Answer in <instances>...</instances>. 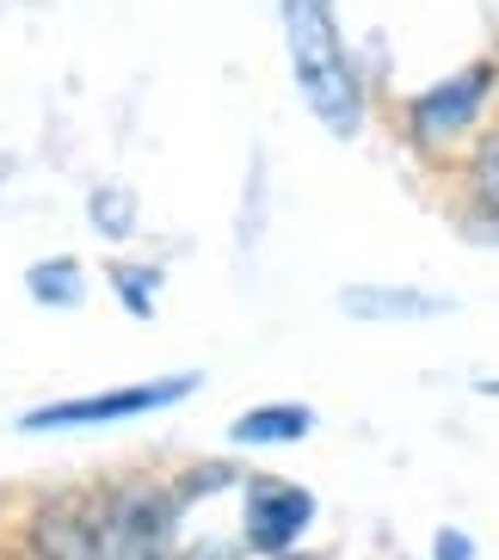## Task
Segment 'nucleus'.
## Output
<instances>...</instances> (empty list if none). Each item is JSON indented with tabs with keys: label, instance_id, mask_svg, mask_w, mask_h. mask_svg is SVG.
Wrapping results in <instances>:
<instances>
[{
	"label": "nucleus",
	"instance_id": "1",
	"mask_svg": "<svg viewBox=\"0 0 499 560\" xmlns=\"http://www.w3.org/2000/svg\"><path fill=\"white\" fill-rule=\"evenodd\" d=\"M283 37H290V68H297V86H302V100H309V112L339 142L358 136L364 93H358V74L346 62V44L333 32V7L327 0H283Z\"/></svg>",
	"mask_w": 499,
	"mask_h": 560
},
{
	"label": "nucleus",
	"instance_id": "2",
	"mask_svg": "<svg viewBox=\"0 0 499 560\" xmlns=\"http://www.w3.org/2000/svg\"><path fill=\"white\" fill-rule=\"evenodd\" d=\"M315 524V499L297 480H241V542L266 560H283L297 548V536Z\"/></svg>",
	"mask_w": 499,
	"mask_h": 560
},
{
	"label": "nucleus",
	"instance_id": "3",
	"mask_svg": "<svg viewBox=\"0 0 499 560\" xmlns=\"http://www.w3.org/2000/svg\"><path fill=\"white\" fill-rule=\"evenodd\" d=\"M105 511H112V493H56V499H44V505L32 511V524H25L32 560H100Z\"/></svg>",
	"mask_w": 499,
	"mask_h": 560
},
{
	"label": "nucleus",
	"instance_id": "4",
	"mask_svg": "<svg viewBox=\"0 0 499 560\" xmlns=\"http://www.w3.org/2000/svg\"><path fill=\"white\" fill-rule=\"evenodd\" d=\"M198 388V370L185 376H161V382H136V388H105L86 400H56V407L25 412V431H68V425H112V419H142L154 407H173Z\"/></svg>",
	"mask_w": 499,
	"mask_h": 560
},
{
	"label": "nucleus",
	"instance_id": "5",
	"mask_svg": "<svg viewBox=\"0 0 499 560\" xmlns=\"http://www.w3.org/2000/svg\"><path fill=\"white\" fill-rule=\"evenodd\" d=\"M100 560H166V493H154V487L112 493Z\"/></svg>",
	"mask_w": 499,
	"mask_h": 560
},
{
	"label": "nucleus",
	"instance_id": "6",
	"mask_svg": "<svg viewBox=\"0 0 499 560\" xmlns=\"http://www.w3.org/2000/svg\"><path fill=\"white\" fill-rule=\"evenodd\" d=\"M487 86H494V68L475 62V68H463L456 81L432 86V93H419V100H414V130H419V142H444V136H456L468 117L487 105Z\"/></svg>",
	"mask_w": 499,
	"mask_h": 560
},
{
	"label": "nucleus",
	"instance_id": "7",
	"mask_svg": "<svg viewBox=\"0 0 499 560\" xmlns=\"http://www.w3.org/2000/svg\"><path fill=\"white\" fill-rule=\"evenodd\" d=\"M339 308L358 320H426V314H450V296H426V290H376V283H351Z\"/></svg>",
	"mask_w": 499,
	"mask_h": 560
},
{
	"label": "nucleus",
	"instance_id": "8",
	"mask_svg": "<svg viewBox=\"0 0 499 560\" xmlns=\"http://www.w3.org/2000/svg\"><path fill=\"white\" fill-rule=\"evenodd\" d=\"M309 425H315V412L309 407H253L234 419V444H297V438H309Z\"/></svg>",
	"mask_w": 499,
	"mask_h": 560
},
{
	"label": "nucleus",
	"instance_id": "9",
	"mask_svg": "<svg viewBox=\"0 0 499 560\" xmlns=\"http://www.w3.org/2000/svg\"><path fill=\"white\" fill-rule=\"evenodd\" d=\"M32 296L44 302V308H74L81 302V265L74 259H44V265H32Z\"/></svg>",
	"mask_w": 499,
	"mask_h": 560
},
{
	"label": "nucleus",
	"instance_id": "10",
	"mask_svg": "<svg viewBox=\"0 0 499 560\" xmlns=\"http://www.w3.org/2000/svg\"><path fill=\"white\" fill-rule=\"evenodd\" d=\"M93 222H100L105 241L130 234V222H136V198L124 191V185H100V191H93Z\"/></svg>",
	"mask_w": 499,
	"mask_h": 560
},
{
	"label": "nucleus",
	"instance_id": "11",
	"mask_svg": "<svg viewBox=\"0 0 499 560\" xmlns=\"http://www.w3.org/2000/svg\"><path fill=\"white\" fill-rule=\"evenodd\" d=\"M112 283L117 296L130 302V314H154V283H161L154 265H112Z\"/></svg>",
	"mask_w": 499,
	"mask_h": 560
},
{
	"label": "nucleus",
	"instance_id": "12",
	"mask_svg": "<svg viewBox=\"0 0 499 560\" xmlns=\"http://www.w3.org/2000/svg\"><path fill=\"white\" fill-rule=\"evenodd\" d=\"M475 191L499 210V136H487L481 154H475Z\"/></svg>",
	"mask_w": 499,
	"mask_h": 560
},
{
	"label": "nucleus",
	"instance_id": "13",
	"mask_svg": "<svg viewBox=\"0 0 499 560\" xmlns=\"http://www.w3.org/2000/svg\"><path fill=\"white\" fill-rule=\"evenodd\" d=\"M438 560H475V548H468V536L444 529V536H438Z\"/></svg>",
	"mask_w": 499,
	"mask_h": 560
},
{
	"label": "nucleus",
	"instance_id": "14",
	"mask_svg": "<svg viewBox=\"0 0 499 560\" xmlns=\"http://www.w3.org/2000/svg\"><path fill=\"white\" fill-rule=\"evenodd\" d=\"M283 560H315V555H283Z\"/></svg>",
	"mask_w": 499,
	"mask_h": 560
}]
</instances>
